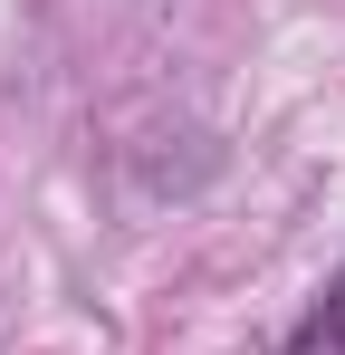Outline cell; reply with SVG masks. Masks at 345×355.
Segmentation results:
<instances>
[{"mask_svg": "<svg viewBox=\"0 0 345 355\" xmlns=\"http://www.w3.org/2000/svg\"><path fill=\"white\" fill-rule=\"evenodd\" d=\"M288 355H345V269L317 288V307L288 327Z\"/></svg>", "mask_w": 345, "mask_h": 355, "instance_id": "1", "label": "cell"}]
</instances>
